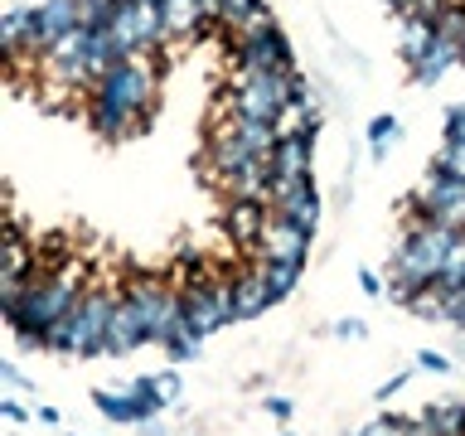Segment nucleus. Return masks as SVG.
I'll return each instance as SVG.
<instances>
[{
	"instance_id": "1",
	"label": "nucleus",
	"mask_w": 465,
	"mask_h": 436,
	"mask_svg": "<svg viewBox=\"0 0 465 436\" xmlns=\"http://www.w3.org/2000/svg\"><path fill=\"white\" fill-rule=\"evenodd\" d=\"M151 102H155V68L141 49L131 58H116V64L97 78L87 122H93V131L102 141H126V136H136V131H145L141 116L151 112Z\"/></svg>"
},
{
	"instance_id": "2",
	"label": "nucleus",
	"mask_w": 465,
	"mask_h": 436,
	"mask_svg": "<svg viewBox=\"0 0 465 436\" xmlns=\"http://www.w3.org/2000/svg\"><path fill=\"white\" fill-rule=\"evenodd\" d=\"M465 228H446V223H431V218H421V223H407L398 253L388 262V301L398 305H412L417 291L436 286V276L446 267V253L456 247Z\"/></svg>"
},
{
	"instance_id": "3",
	"label": "nucleus",
	"mask_w": 465,
	"mask_h": 436,
	"mask_svg": "<svg viewBox=\"0 0 465 436\" xmlns=\"http://www.w3.org/2000/svg\"><path fill=\"white\" fill-rule=\"evenodd\" d=\"M122 296L131 301V311L141 315L145 340H151V344H165L170 334H174V325L184 320V301H180V291H170V286L160 282V276H151V272L131 276Z\"/></svg>"
},
{
	"instance_id": "4",
	"label": "nucleus",
	"mask_w": 465,
	"mask_h": 436,
	"mask_svg": "<svg viewBox=\"0 0 465 436\" xmlns=\"http://www.w3.org/2000/svg\"><path fill=\"white\" fill-rule=\"evenodd\" d=\"M116 301H122V296L102 286V291H83V301L73 305V354H78V359H93V354H102Z\"/></svg>"
},
{
	"instance_id": "5",
	"label": "nucleus",
	"mask_w": 465,
	"mask_h": 436,
	"mask_svg": "<svg viewBox=\"0 0 465 436\" xmlns=\"http://www.w3.org/2000/svg\"><path fill=\"white\" fill-rule=\"evenodd\" d=\"M267 203L272 213H286L305 228H320V189H315V174H276L272 170V184H267Z\"/></svg>"
},
{
	"instance_id": "6",
	"label": "nucleus",
	"mask_w": 465,
	"mask_h": 436,
	"mask_svg": "<svg viewBox=\"0 0 465 436\" xmlns=\"http://www.w3.org/2000/svg\"><path fill=\"white\" fill-rule=\"evenodd\" d=\"M286 68H296V54H291L282 25L257 39H232V73H286Z\"/></svg>"
},
{
	"instance_id": "7",
	"label": "nucleus",
	"mask_w": 465,
	"mask_h": 436,
	"mask_svg": "<svg viewBox=\"0 0 465 436\" xmlns=\"http://www.w3.org/2000/svg\"><path fill=\"white\" fill-rule=\"evenodd\" d=\"M203 155H209V170H203V174H209V180H218V184L232 180V174H242V170H252L257 160H262L252 145L242 141L238 122H218L213 136H209V151H203Z\"/></svg>"
},
{
	"instance_id": "8",
	"label": "nucleus",
	"mask_w": 465,
	"mask_h": 436,
	"mask_svg": "<svg viewBox=\"0 0 465 436\" xmlns=\"http://www.w3.org/2000/svg\"><path fill=\"white\" fill-rule=\"evenodd\" d=\"M311 238H315V228H305V223H296V218H286V213H272L267 228H262L257 257L262 262H305L311 257Z\"/></svg>"
},
{
	"instance_id": "9",
	"label": "nucleus",
	"mask_w": 465,
	"mask_h": 436,
	"mask_svg": "<svg viewBox=\"0 0 465 436\" xmlns=\"http://www.w3.org/2000/svg\"><path fill=\"white\" fill-rule=\"evenodd\" d=\"M35 20H39V39L35 49L49 54L64 35H73V29L83 25V0H39L35 5Z\"/></svg>"
},
{
	"instance_id": "10",
	"label": "nucleus",
	"mask_w": 465,
	"mask_h": 436,
	"mask_svg": "<svg viewBox=\"0 0 465 436\" xmlns=\"http://www.w3.org/2000/svg\"><path fill=\"white\" fill-rule=\"evenodd\" d=\"M232 305H238V320H257L276 305V291L267 282V267H242L232 276Z\"/></svg>"
},
{
	"instance_id": "11",
	"label": "nucleus",
	"mask_w": 465,
	"mask_h": 436,
	"mask_svg": "<svg viewBox=\"0 0 465 436\" xmlns=\"http://www.w3.org/2000/svg\"><path fill=\"white\" fill-rule=\"evenodd\" d=\"M267 218H272V213H267V199H228L223 223H228V238H232V243H238V247H252V253H257Z\"/></svg>"
},
{
	"instance_id": "12",
	"label": "nucleus",
	"mask_w": 465,
	"mask_h": 436,
	"mask_svg": "<svg viewBox=\"0 0 465 436\" xmlns=\"http://www.w3.org/2000/svg\"><path fill=\"white\" fill-rule=\"evenodd\" d=\"M141 344H151V340H145V325H141V315L131 311V301L122 296V301H116V311H112V325H107V344H102V354H107V359H122V354H136Z\"/></svg>"
},
{
	"instance_id": "13",
	"label": "nucleus",
	"mask_w": 465,
	"mask_h": 436,
	"mask_svg": "<svg viewBox=\"0 0 465 436\" xmlns=\"http://www.w3.org/2000/svg\"><path fill=\"white\" fill-rule=\"evenodd\" d=\"M35 39H39L35 5H15V10L0 15V54H39ZM39 58H44V54H39Z\"/></svg>"
},
{
	"instance_id": "14",
	"label": "nucleus",
	"mask_w": 465,
	"mask_h": 436,
	"mask_svg": "<svg viewBox=\"0 0 465 436\" xmlns=\"http://www.w3.org/2000/svg\"><path fill=\"white\" fill-rule=\"evenodd\" d=\"M93 407L112 421V427H141V421L160 417V412H151L141 398H131L126 388H116V392H112V388H97V392H93Z\"/></svg>"
},
{
	"instance_id": "15",
	"label": "nucleus",
	"mask_w": 465,
	"mask_h": 436,
	"mask_svg": "<svg viewBox=\"0 0 465 436\" xmlns=\"http://www.w3.org/2000/svg\"><path fill=\"white\" fill-rule=\"evenodd\" d=\"M35 253H39V247L25 243L20 218H10L5 238H0V282H29V272H35Z\"/></svg>"
},
{
	"instance_id": "16",
	"label": "nucleus",
	"mask_w": 465,
	"mask_h": 436,
	"mask_svg": "<svg viewBox=\"0 0 465 436\" xmlns=\"http://www.w3.org/2000/svg\"><path fill=\"white\" fill-rule=\"evenodd\" d=\"M267 160L276 174H315V136H276Z\"/></svg>"
},
{
	"instance_id": "17",
	"label": "nucleus",
	"mask_w": 465,
	"mask_h": 436,
	"mask_svg": "<svg viewBox=\"0 0 465 436\" xmlns=\"http://www.w3.org/2000/svg\"><path fill=\"white\" fill-rule=\"evenodd\" d=\"M456 64H460V44H450V39L436 35V44L427 49V58L412 68V83H417V87H431V83H441Z\"/></svg>"
},
{
	"instance_id": "18",
	"label": "nucleus",
	"mask_w": 465,
	"mask_h": 436,
	"mask_svg": "<svg viewBox=\"0 0 465 436\" xmlns=\"http://www.w3.org/2000/svg\"><path fill=\"white\" fill-rule=\"evenodd\" d=\"M436 44V25L421 20V15H402V39H398V54L407 68H417L421 58H427V49Z\"/></svg>"
},
{
	"instance_id": "19",
	"label": "nucleus",
	"mask_w": 465,
	"mask_h": 436,
	"mask_svg": "<svg viewBox=\"0 0 465 436\" xmlns=\"http://www.w3.org/2000/svg\"><path fill=\"white\" fill-rule=\"evenodd\" d=\"M320 122H325L320 102H286L282 116H276V136H315Z\"/></svg>"
},
{
	"instance_id": "20",
	"label": "nucleus",
	"mask_w": 465,
	"mask_h": 436,
	"mask_svg": "<svg viewBox=\"0 0 465 436\" xmlns=\"http://www.w3.org/2000/svg\"><path fill=\"white\" fill-rule=\"evenodd\" d=\"M203 10L194 0H170L165 5V39H199L203 35Z\"/></svg>"
},
{
	"instance_id": "21",
	"label": "nucleus",
	"mask_w": 465,
	"mask_h": 436,
	"mask_svg": "<svg viewBox=\"0 0 465 436\" xmlns=\"http://www.w3.org/2000/svg\"><path fill=\"white\" fill-rule=\"evenodd\" d=\"M199 344H203V334L189 325V315H184L180 325H174V334H170V340L160 344V349H165L174 363H194V359H199Z\"/></svg>"
},
{
	"instance_id": "22",
	"label": "nucleus",
	"mask_w": 465,
	"mask_h": 436,
	"mask_svg": "<svg viewBox=\"0 0 465 436\" xmlns=\"http://www.w3.org/2000/svg\"><path fill=\"white\" fill-rule=\"evenodd\" d=\"M267 29H276V15H272L267 0H257V5H252L238 25L228 29V39H257V35H267Z\"/></svg>"
},
{
	"instance_id": "23",
	"label": "nucleus",
	"mask_w": 465,
	"mask_h": 436,
	"mask_svg": "<svg viewBox=\"0 0 465 436\" xmlns=\"http://www.w3.org/2000/svg\"><path fill=\"white\" fill-rule=\"evenodd\" d=\"M402 136V122L392 112H383V116H373L369 122V151H373V160H383L388 155V145Z\"/></svg>"
},
{
	"instance_id": "24",
	"label": "nucleus",
	"mask_w": 465,
	"mask_h": 436,
	"mask_svg": "<svg viewBox=\"0 0 465 436\" xmlns=\"http://www.w3.org/2000/svg\"><path fill=\"white\" fill-rule=\"evenodd\" d=\"M87 44H93V29H83V25H78L73 35L58 39L44 58H49V64H73V58H87Z\"/></svg>"
},
{
	"instance_id": "25",
	"label": "nucleus",
	"mask_w": 465,
	"mask_h": 436,
	"mask_svg": "<svg viewBox=\"0 0 465 436\" xmlns=\"http://www.w3.org/2000/svg\"><path fill=\"white\" fill-rule=\"evenodd\" d=\"M436 286H441L446 296H450V291H465V233L456 238V247L446 253V267H441V276H436Z\"/></svg>"
},
{
	"instance_id": "26",
	"label": "nucleus",
	"mask_w": 465,
	"mask_h": 436,
	"mask_svg": "<svg viewBox=\"0 0 465 436\" xmlns=\"http://www.w3.org/2000/svg\"><path fill=\"white\" fill-rule=\"evenodd\" d=\"M262 267H267V282L276 291V301H286L291 291H296V282H301L305 262H262Z\"/></svg>"
},
{
	"instance_id": "27",
	"label": "nucleus",
	"mask_w": 465,
	"mask_h": 436,
	"mask_svg": "<svg viewBox=\"0 0 465 436\" xmlns=\"http://www.w3.org/2000/svg\"><path fill=\"white\" fill-rule=\"evenodd\" d=\"M417 320H446V291L441 286H427V291H417V301L407 305Z\"/></svg>"
},
{
	"instance_id": "28",
	"label": "nucleus",
	"mask_w": 465,
	"mask_h": 436,
	"mask_svg": "<svg viewBox=\"0 0 465 436\" xmlns=\"http://www.w3.org/2000/svg\"><path fill=\"white\" fill-rule=\"evenodd\" d=\"M431 170H441V174H450V180H465V141H446L441 151H436V160H431Z\"/></svg>"
},
{
	"instance_id": "29",
	"label": "nucleus",
	"mask_w": 465,
	"mask_h": 436,
	"mask_svg": "<svg viewBox=\"0 0 465 436\" xmlns=\"http://www.w3.org/2000/svg\"><path fill=\"white\" fill-rule=\"evenodd\" d=\"M44 354H73V311L44 330Z\"/></svg>"
},
{
	"instance_id": "30",
	"label": "nucleus",
	"mask_w": 465,
	"mask_h": 436,
	"mask_svg": "<svg viewBox=\"0 0 465 436\" xmlns=\"http://www.w3.org/2000/svg\"><path fill=\"white\" fill-rule=\"evenodd\" d=\"M116 0H83V29H112Z\"/></svg>"
},
{
	"instance_id": "31",
	"label": "nucleus",
	"mask_w": 465,
	"mask_h": 436,
	"mask_svg": "<svg viewBox=\"0 0 465 436\" xmlns=\"http://www.w3.org/2000/svg\"><path fill=\"white\" fill-rule=\"evenodd\" d=\"M252 5H257V0H223V15H218V29L228 35V29L238 25V20H242V15L252 10Z\"/></svg>"
},
{
	"instance_id": "32",
	"label": "nucleus",
	"mask_w": 465,
	"mask_h": 436,
	"mask_svg": "<svg viewBox=\"0 0 465 436\" xmlns=\"http://www.w3.org/2000/svg\"><path fill=\"white\" fill-rule=\"evenodd\" d=\"M155 383H160V398H165V402H180V392H184V383H180V373H174V369H165V373H155Z\"/></svg>"
},
{
	"instance_id": "33",
	"label": "nucleus",
	"mask_w": 465,
	"mask_h": 436,
	"mask_svg": "<svg viewBox=\"0 0 465 436\" xmlns=\"http://www.w3.org/2000/svg\"><path fill=\"white\" fill-rule=\"evenodd\" d=\"M446 325L465 330V291H450L446 296Z\"/></svg>"
},
{
	"instance_id": "34",
	"label": "nucleus",
	"mask_w": 465,
	"mask_h": 436,
	"mask_svg": "<svg viewBox=\"0 0 465 436\" xmlns=\"http://www.w3.org/2000/svg\"><path fill=\"white\" fill-rule=\"evenodd\" d=\"M354 436H398V417H378V421H363Z\"/></svg>"
},
{
	"instance_id": "35",
	"label": "nucleus",
	"mask_w": 465,
	"mask_h": 436,
	"mask_svg": "<svg viewBox=\"0 0 465 436\" xmlns=\"http://www.w3.org/2000/svg\"><path fill=\"white\" fill-rule=\"evenodd\" d=\"M417 369H421V373H446L450 359H446V354H431V349H421V354H417Z\"/></svg>"
},
{
	"instance_id": "36",
	"label": "nucleus",
	"mask_w": 465,
	"mask_h": 436,
	"mask_svg": "<svg viewBox=\"0 0 465 436\" xmlns=\"http://www.w3.org/2000/svg\"><path fill=\"white\" fill-rule=\"evenodd\" d=\"M363 334H369L363 320H334V340H363Z\"/></svg>"
},
{
	"instance_id": "37",
	"label": "nucleus",
	"mask_w": 465,
	"mask_h": 436,
	"mask_svg": "<svg viewBox=\"0 0 465 436\" xmlns=\"http://www.w3.org/2000/svg\"><path fill=\"white\" fill-rule=\"evenodd\" d=\"M446 10H450V0H417V10H412V15H421V20H431V25H436Z\"/></svg>"
},
{
	"instance_id": "38",
	"label": "nucleus",
	"mask_w": 465,
	"mask_h": 436,
	"mask_svg": "<svg viewBox=\"0 0 465 436\" xmlns=\"http://www.w3.org/2000/svg\"><path fill=\"white\" fill-rule=\"evenodd\" d=\"M407 378H412V369H402V373H392L383 388H378V402H388V398H398V392L407 388Z\"/></svg>"
},
{
	"instance_id": "39",
	"label": "nucleus",
	"mask_w": 465,
	"mask_h": 436,
	"mask_svg": "<svg viewBox=\"0 0 465 436\" xmlns=\"http://www.w3.org/2000/svg\"><path fill=\"white\" fill-rule=\"evenodd\" d=\"M359 286H363V296H383V282H378V272H373V267H363V272H359Z\"/></svg>"
},
{
	"instance_id": "40",
	"label": "nucleus",
	"mask_w": 465,
	"mask_h": 436,
	"mask_svg": "<svg viewBox=\"0 0 465 436\" xmlns=\"http://www.w3.org/2000/svg\"><path fill=\"white\" fill-rule=\"evenodd\" d=\"M267 412H272L276 421H291V412H296V407H291V398H267Z\"/></svg>"
},
{
	"instance_id": "41",
	"label": "nucleus",
	"mask_w": 465,
	"mask_h": 436,
	"mask_svg": "<svg viewBox=\"0 0 465 436\" xmlns=\"http://www.w3.org/2000/svg\"><path fill=\"white\" fill-rule=\"evenodd\" d=\"M0 417H5V421H15V427H20V421H25V407L15 402V398H5V402H0Z\"/></svg>"
},
{
	"instance_id": "42",
	"label": "nucleus",
	"mask_w": 465,
	"mask_h": 436,
	"mask_svg": "<svg viewBox=\"0 0 465 436\" xmlns=\"http://www.w3.org/2000/svg\"><path fill=\"white\" fill-rule=\"evenodd\" d=\"M0 383H5V388H25V378H20L15 363H0Z\"/></svg>"
},
{
	"instance_id": "43",
	"label": "nucleus",
	"mask_w": 465,
	"mask_h": 436,
	"mask_svg": "<svg viewBox=\"0 0 465 436\" xmlns=\"http://www.w3.org/2000/svg\"><path fill=\"white\" fill-rule=\"evenodd\" d=\"M194 5L203 10V20H209V25H218V15H223V0H194Z\"/></svg>"
},
{
	"instance_id": "44",
	"label": "nucleus",
	"mask_w": 465,
	"mask_h": 436,
	"mask_svg": "<svg viewBox=\"0 0 465 436\" xmlns=\"http://www.w3.org/2000/svg\"><path fill=\"white\" fill-rule=\"evenodd\" d=\"M383 10H392V15H412L417 0H383Z\"/></svg>"
},
{
	"instance_id": "45",
	"label": "nucleus",
	"mask_w": 465,
	"mask_h": 436,
	"mask_svg": "<svg viewBox=\"0 0 465 436\" xmlns=\"http://www.w3.org/2000/svg\"><path fill=\"white\" fill-rule=\"evenodd\" d=\"M136 431H141V436H165V427H160V421H155V417H151V421H141V427H136Z\"/></svg>"
},
{
	"instance_id": "46",
	"label": "nucleus",
	"mask_w": 465,
	"mask_h": 436,
	"mask_svg": "<svg viewBox=\"0 0 465 436\" xmlns=\"http://www.w3.org/2000/svg\"><path fill=\"white\" fill-rule=\"evenodd\" d=\"M39 421L44 427H58V407H39Z\"/></svg>"
},
{
	"instance_id": "47",
	"label": "nucleus",
	"mask_w": 465,
	"mask_h": 436,
	"mask_svg": "<svg viewBox=\"0 0 465 436\" xmlns=\"http://www.w3.org/2000/svg\"><path fill=\"white\" fill-rule=\"evenodd\" d=\"M145 5H160V10H165V5H170V0H145Z\"/></svg>"
},
{
	"instance_id": "48",
	"label": "nucleus",
	"mask_w": 465,
	"mask_h": 436,
	"mask_svg": "<svg viewBox=\"0 0 465 436\" xmlns=\"http://www.w3.org/2000/svg\"><path fill=\"white\" fill-rule=\"evenodd\" d=\"M282 436H286V431H282Z\"/></svg>"
}]
</instances>
